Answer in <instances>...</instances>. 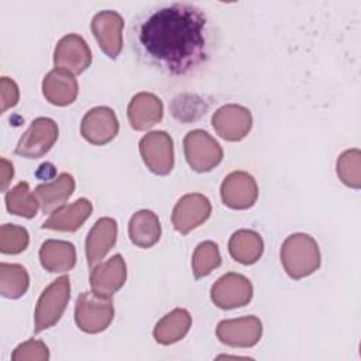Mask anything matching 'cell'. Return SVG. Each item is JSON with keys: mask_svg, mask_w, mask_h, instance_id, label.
<instances>
[{"mask_svg": "<svg viewBox=\"0 0 361 361\" xmlns=\"http://www.w3.org/2000/svg\"><path fill=\"white\" fill-rule=\"evenodd\" d=\"M30 243L28 231L16 224H3L0 227V251L3 254H20Z\"/></svg>", "mask_w": 361, "mask_h": 361, "instance_id": "obj_30", "label": "cell"}, {"mask_svg": "<svg viewBox=\"0 0 361 361\" xmlns=\"http://www.w3.org/2000/svg\"><path fill=\"white\" fill-rule=\"evenodd\" d=\"M6 207L11 214L31 219L37 214L39 203L34 192L30 190V185L20 182L6 193Z\"/></svg>", "mask_w": 361, "mask_h": 361, "instance_id": "obj_27", "label": "cell"}, {"mask_svg": "<svg viewBox=\"0 0 361 361\" xmlns=\"http://www.w3.org/2000/svg\"><path fill=\"white\" fill-rule=\"evenodd\" d=\"M114 317V306L110 298L93 292H83L75 305V322L85 333H100L109 327Z\"/></svg>", "mask_w": 361, "mask_h": 361, "instance_id": "obj_4", "label": "cell"}, {"mask_svg": "<svg viewBox=\"0 0 361 361\" xmlns=\"http://www.w3.org/2000/svg\"><path fill=\"white\" fill-rule=\"evenodd\" d=\"M140 154L147 168L157 175H168L175 162L173 141L165 131H151L140 140Z\"/></svg>", "mask_w": 361, "mask_h": 361, "instance_id": "obj_6", "label": "cell"}, {"mask_svg": "<svg viewBox=\"0 0 361 361\" xmlns=\"http://www.w3.org/2000/svg\"><path fill=\"white\" fill-rule=\"evenodd\" d=\"M212 302L220 309H235L245 306L252 298V285L241 274L228 272L220 276L210 290Z\"/></svg>", "mask_w": 361, "mask_h": 361, "instance_id": "obj_8", "label": "cell"}, {"mask_svg": "<svg viewBox=\"0 0 361 361\" xmlns=\"http://www.w3.org/2000/svg\"><path fill=\"white\" fill-rule=\"evenodd\" d=\"M127 116L131 127L137 131H144L162 120L164 104L161 99L152 93H137L128 103Z\"/></svg>", "mask_w": 361, "mask_h": 361, "instance_id": "obj_18", "label": "cell"}, {"mask_svg": "<svg viewBox=\"0 0 361 361\" xmlns=\"http://www.w3.org/2000/svg\"><path fill=\"white\" fill-rule=\"evenodd\" d=\"M41 265L48 272H66L76 264L75 245L63 240H47L39 248Z\"/></svg>", "mask_w": 361, "mask_h": 361, "instance_id": "obj_22", "label": "cell"}, {"mask_svg": "<svg viewBox=\"0 0 361 361\" xmlns=\"http://www.w3.org/2000/svg\"><path fill=\"white\" fill-rule=\"evenodd\" d=\"M79 86L75 76L61 68L52 69L42 80L44 97L55 106H68L78 97Z\"/></svg>", "mask_w": 361, "mask_h": 361, "instance_id": "obj_19", "label": "cell"}, {"mask_svg": "<svg viewBox=\"0 0 361 361\" xmlns=\"http://www.w3.org/2000/svg\"><path fill=\"white\" fill-rule=\"evenodd\" d=\"M93 206L90 200L80 197L71 204H63L54 210L42 223V228L55 231H76L92 214Z\"/></svg>", "mask_w": 361, "mask_h": 361, "instance_id": "obj_20", "label": "cell"}, {"mask_svg": "<svg viewBox=\"0 0 361 361\" xmlns=\"http://www.w3.org/2000/svg\"><path fill=\"white\" fill-rule=\"evenodd\" d=\"M337 175L340 180L354 189L361 186V154L353 148L343 152L337 159Z\"/></svg>", "mask_w": 361, "mask_h": 361, "instance_id": "obj_29", "label": "cell"}, {"mask_svg": "<svg viewBox=\"0 0 361 361\" xmlns=\"http://www.w3.org/2000/svg\"><path fill=\"white\" fill-rule=\"evenodd\" d=\"M126 279V261L120 254H116L93 268L90 274L92 292L103 298H111L124 285Z\"/></svg>", "mask_w": 361, "mask_h": 361, "instance_id": "obj_16", "label": "cell"}, {"mask_svg": "<svg viewBox=\"0 0 361 361\" xmlns=\"http://www.w3.org/2000/svg\"><path fill=\"white\" fill-rule=\"evenodd\" d=\"M128 237L133 244L141 248H149L161 237V223L158 216L151 210L135 212L128 223Z\"/></svg>", "mask_w": 361, "mask_h": 361, "instance_id": "obj_23", "label": "cell"}, {"mask_svg": "<svg viewBox=\"0 0 361 361\" xmlns=\"http://www.w3.org/2000/svg\"><path fill=\"white\" fill-rule=\"evenodd\" d=\"M75 190V179L71 173H61L52 182L38 185L34 189V195L39 203V209L44 213L56 210L71 197Z\"/></svg>", "mask_w": 361, "mask_h": 361, "instance_id": "obj_21", "label": "cell"}, {"mask_svg": "<svg viewBox=\"0 0 361 361\" xmlns=\"http://www.w3.org/2000/svg\"><path fill=\"white\" fill-rule=\"evenodd\" d=\"M183 152L195 172H209L223 159L220 144L204 130H193L185 135Z\"/></svg>", "mask_w": 361, "mask_h": 361, "instance_id": "obj_5", "label": "cell"}, {"mask_svg": "<svg viewBox=\"0 0 361 361\" xmlns=\"http://www.w3.org/2000/svg\"><path fill=\"white\" fill-rule=\"evenodd\" d=\"M90 27L100 49L109 58H117L123 48V17L113 10L99 11L93 17Z\"/></svg>", "mask_w": 361, "mask_h": 361, "instance_id": "obj_11", "label": "cell"}, {"mask_svg": "<svg viewBox=\"0 0 361 361\" xmlns=\"http://www.w3.org/2000/svg\"><path fill=\"white\" fill-rule=\"evenodd\" d=\"M209 21L190 3H169L142 14L133 27L138 55L171 75H185L209 55Z\"/></svg>", "mask_w": 361, "mask_h": 361, "instance_id": "obj_1", "label": "cell"}, {"mask_svg": "<svg viewBox=\"0 0 361 361\" xmlns=\"http://www.w3.org/2000/svg\"><path fill=\"white\" fill-rule=\"evenodd\" d=\"M221 257L219 245L213 241H203L197 244L192 255V271L196 279L207 276L212 271L219 268Z\"/></svg>", "mask_w": 361, "mask_h": 361, "instance_id": "obj_28", "label": "cell"}, {"mask_svg": "<svg viewBox=\"0 0 361 361\" xmlns=\"http://www.w3.org/2000/svg\"><path fill=\"white\" fill-rule=\"evenodd\" d=\"M212 213L210 200L202 193L182 196L172 210V224L180 234H188L203 224Z\"/></svg>", "mask_w": 361, "mask_h": 361, "instance_id": "obj_10", "label": "cell"}, {"mask_svg": "<svg viewBox=\"0 0 361 361\" xmlns=\"http://www.w3.org/2000/svg\"><path fill=\"white\" fill-rule=\"evenodd\" d=\"M217 338L230 347H252L262 336V323L257 316L221 320L216 329Z\"/></svg>", "mask_w": 361, "mask_h": 361, "instance_id": "obj_9", "label": "cell"}, {"mask_svg": "<svg viewBox=\"0 0 361 361\" xmlns=\"http://www.w3.org/2000/svg\"><path fill=\"white\" fill-rule=\"evenodd\" d=\"M48 358V347L39 340H28L17 345L11 354L13 361H47Z\"/></svg>", "mask_w": 361, "mask_h": 361, "instance_id": "obj_32", "label": "cell"}, {"mask_svg": "<svg viewBox=\"0 0 361 361\" xmlns=\"http://www.w3.org/2000/svg\"><path fill=\"white\" fill-rule=\"evenodd\" d=\"M223 203L235 210L251 207L258 197V186L255 179L244 171L228 173L220 186Z\"/></svg>", "mask_w": 361, "mask_h": 361, "instance_id": "obj_14", "label": "cell"}, {"mask_svg": "<svg viewBox=\"0 0 361 361\" xmlns=\"http://www.w3.org/2000/svg\"><path fill=\"white\" fill-rule=\"evenodd\" d=\"M212 126L226 141H240L251 130L252 117L247 107L240 104H226L216 110Z\"/></svg>", "mask_w": 361, "mask_h": 361, "instance_id": "obj_13", "label": "cell"}, {"mask_svg": "<svg viewBox=\"0 0 361 361\" xmlns=\"http://www.w3.org/2000/svg\"><path fill=\"white\" fill-rule=\"evenodd\" d=\"M71 298V282L68 276H59L41 293L34 313L35 333L52 327L63 314Z\"/></svg>", "mask_w": 361, "mask_h": 361, "instance_id": "obj_3", "label": "cell"}, {"mask_svg": "<svg viewBox=\"0 0 361 361\" xmlns=\"http://www.w3.org/2000/svg\"><path fill=\"white\" fill-rule=\"evenodd\" d=\"M281 262L293 279L312 275L320 267V250L316 240L305 233L286 237L281 247Z\"/></svg>", "mask_w": 361, "mask_h": 361, "instance_id": "obj_2", "label": "cell"}, {"mask_svg": "<svg viewBox=\"0 0 361 361\" xmlns=\"http://www.w3.org/2000/svg\"><path fill=\"white\" fill-rule=\"evenodd\" d=\"M117 240V221L111 217L99 219L86 237V259L89 267L99 264Z\"/></svg>", "mask_w": 361, "mask_h": 361, "instance_id": "obj_17", "label": "cell"}, {"mask_svg": "<svg viewBox=\"0 0 361 361\" xmlns=\"http://www.w3.org/2000/svg\"><path fill=\"white\" fill-rule=\"evenodd\" d=\"M30 285L27 269L20 264H0V293L8 299L21 298Z\"/></svg>", "mask_w": 361, "mask_h": 361, "instance_id": "obj_26", "label": "cell"}, {"mask_svg": "<svg viewBox=\"0 0 361 361\" xmlns=\"http://www.w3.org/2000/svg\"><path fill=\"white\" fill-rule=\"evenodd\" d=\"M118 133V120L116 113L106 106L90 109L82 118L80 134L94 145L110 142Z\"/></svg>", "mask_w": 361, "mask_h": 361, "instance_id": "obj_15", "label": "cell"}, {"mask_svg": "<svg viewBox=\"0 0 361 361\" xmlns=\"http://www.w3.org/2000/svg\"><path fill=\"white\" fill-rule=\"evenodd\" d=\"M92 63V52L87 42L78 34L62 37L54 51L55 68L65 69L71 73H82Z\"/></svg>", "mask_w": 361, "mask_h": 361, "instance_id": "obj_12", "label": "cell"}, {"mask_svg": "<svg viewBox=\"0 0 361 361\" xmlns=\"http://www.w3.org/2000/svg\"><path fill=\"white\" fill-rule=\"evenodd\" d=\"M0 162H1V190H6L8 183L13 179L14 168H13V164L8 162L6 158H1Z\"/></svg>", "mask_w": 361, "mask_h": 361, "instance_id": "obj_34", "label": "cell"}, {"mask_svg": "<svg viewBox=\"0 0 361 361\" xmlns=\"http://www.w3.org/2000/svg\"><path fill=\"white\" fill-rule=\"evenodd\" d=\"M264 251V241L254 230H237L228 240V252L240 264H255Z\"/></svg>", "mask_w": 361, "mask_h": 361, "instance_id": "obj_25", "label": "cell"}, {"mask_svg": "<svg viewBox=\"0 0 361 361\" xmlns=\"http://www.w3.org/2000/svg\"><path fill=\"white\" fill-rule=\"evenodd\" d=\"M192 326V317L186 309H173L165 314L154 327V338L162 345L182 340Z\"/></svg>", "mask_w": 361, "mask_h": 361, "instance_id": "obj_24", "label": "cell"}, {"mask_svg": "<svg viewBox=\"0 0 361 361\" xmlns=\"http://www.w3.org/2000/svg\"><path fill=\"white\" fill-rule=\"evenodd\" d=\"M58 140V124L48 117L35 118L21 135L16 154L24 158H39L45 155Z\"/></svg>", "mask_w": 361, "mask_h": 361, "instance_id": "obj_7", "label": "cell"}, {"mask_svg": "<svg viewBox=\"0 0 361 361\" xmlns=\"http://www.w3.org/2000/svg\"><path fill=\"white\" fill-rule=\"evenodd\" d=\"M171 110L176 120L193 121L204 114L207 106L196 94H182L173 100Z\"/></svg>", "mask_w": 361, "mask_h": 361, "instance_id": "obj_31", "label": "cell"}, {"mask_svg": "<svg viewBox=\"0 0 361 361\" xmlns=\"http://www.w3.org/2000/svg\"><path fill=\"white\" fill-rule=\"evenodd\" d=\"M20 99V90L17 83L3 76L0 79V103H1V113H6L7 109L14 107Z\"/></svg>", "mask_w": 361, "mask_h": 361, "instance_id": "obj_33", "label": "cell"}]
</instances>
